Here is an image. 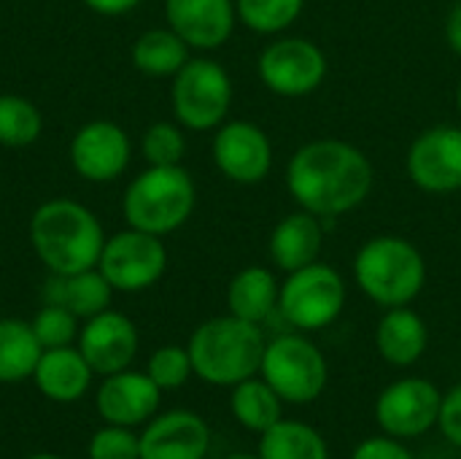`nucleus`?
<instances>
[{
	"label": "nucleus",
	"instance_id": "f257e3e1",
	"mask_svg": "<svg viewBox=\"0 0 461 459\" xmlns=\"http://www.w3.org/2000/svg\"><path fill=\"white\" fill-rule=\"evenodd\" d=\"M375 170L367 154L346 141L319 138L300 146L286 168V187L300 208L340 216L367 200Z\"/></svg>",
	"mask_w": 461,
	"mask_h": 459
},
{
	"label": "nucleus",
	"instance_id": "f03ea898",
	"mask_svg": "<svg viewBox=\"0 0 461 459\" xmlns=\"http://www.w3.org/2000/svg\"><path fill=\"white\" fill-rule=\"evenodd\" d=\"M30 246L49 273L73 276L97 268L105 233L100 219L70 197L41 203L30 216Z\"/></svg>",
	"mask_w": 461,
	"mask_h": 459
},
{
	"label": "nucleus",
	"instance_id": "7ed1b4c3",
	"mask_svg": "<svg viewBox=\"0 0 461 459\" xmlns=\"http://www.w3.org/2000/svg\"><path fill=\"white\" fill-rule=\"evenodd\" d=\"M265 346L262 325L243 322L232 314L203 322L186 344L194 376L213 387H235L259 376Z\"/></svg>",
	"mask_w": 461,
	"mask_h": 459
},
{
	"label": "nucleus",
	"instance_id": "20e7f679",
	"mask_svg": "<svg viewBox=\"0 0 461 459\" xmlns=\"http://www.w3.org/2000/svg\"><path fill=\"white\" fill-rule=\"evenodd\" d=\"M359 289L384 308L413 303L427 284L424 254L400 235L370 238L354 260Z\"/></svg>",
	"mask_w": 461,
	"mask_h": 459
},
{
	"label": "nucleus",
	"instance_id": "39448f33",
	"mask_svg": "<svg viewBox=\"0 0 461 459\" xmlns=\"http://www.w3.org/2000/svg\"><path fill=\"white\" fill-rule=\"evenodd\" d=\"M197 189L186 168L181 165H149L124 192L122 214L130 227L167 235L184 227L194 211Z\"/></svg>",
	"mask_w": 461,
	"mask_h": 459
},
{
	"label": "nucleus",
	"instance_id": "423d86ee",
	"mask_svg": "<svg viewBox=\"0 0 461 459\" xmlns=\"http://www.w3.org/2000/svg\"><path fill=\"white\" fill-rule=\"evenodd\" d=\"M259 376L289 406H305L321 398L330 381V365L321 349L305 335H278L267 341Z\"/></svg>",
	"mask_w": 461,
	"mask_h": 459
},
{
	"label": "nucleus",
	"instance_id": "0eeeda50",
	"mask_svg": "<svg viewBox=\"0 0 461 459\" xmlns=\"http://www.w3.org/2000/svg\"><path fill=\"white\" fill-rule=\"evenodd\" d=\"M173 114L181 127L205 133L224 124L232 106L230 73L208 57H189V62L173 76Z\"/></svg>",
	"mask_w": 461,
	"mask_h": 459
},
{
	"label": "nucleus",
	"instance_id": "6e6552de",
	"mask_svg": "<svg viewBox=\"0 0 461 459\" xmlns=\"http://www.w3.org/2000/svg\"><path fill=\"white\" fill-rule=\"evenodd\" d=\"M346 306V281L343 276L324 262H311L300 271H292L281 284L278 311L281 317L303 330H324L330 327Z\"/></svg>",
	"mask_w": 461,
	"mask_h": 459
},
{
	"label": "nucleus",
	"instance_id": "1a4fd4ad",
	"mask_svg": "<svg viewBox=\"0 0 461 459\" xmlns=\"http://www.w3.org/2000/svg\"><path fill=\"white\" fill-rule=\"evenodd\" d=\"M167 268V249L159 235L143 230H122L105 238L97 271L113 292H143L154 287Z\"/></svg>",
	"mask_w": 461,
	"mask_h": 459
},
{
	"label": "nucleus",
	"instance_id": "9d476101",
	"mask_svg": "<svg viewBox=\"0 0 461 459\" xmlns=\"http://www.w3.org/2000/svg\"><path fill=\"white\" fill-rule=\"evenodd\" d=\"M262 84L278 97H305L327 78L324 51L305 38H281L262 49L257 60Z\"/></svg>",
	"mask_w": 461,
	"mask_h": 459
},
{
	"label": "nucleus",
	"instance_id": "9b49d317",
	"mask_svg": "<svg viewBox=\"0 0 461 459\" xmlns=\"http://www.w3.org/2000/svg\"><path fill=\"white\" fill-rule=\"evenodd\" d=\"M443 395L429 379L408 376L389 384L375 400L378 427L400 441L421 438L438 427Z\"/></svg>",
	"mask_w": 461,
	"mask_h": 459
},
{
	"label": "nucleus",
	"instance_id": "f8f14e48",
	"mask_svg": "<svg viewBox=\"0 0 461 459\" xmlns=\"http://www.w3.org/2000/svg\"><path fill=\"white\" fill-rule=\"evenodd\" d=\"M213 162L235 184H259L273 168V143L254 122H227L213 135Z\"/></svg>",
	"mask_w": 461,
	"mask_h": 459
},
{
	"label": "nucleus",
	"instance_id": "ddd939ff",
	"mask_svg": "<svg viewBox=\"0 0 461 459\" xmlns=\"http://www.w3.org/2000/svg\"><path fill=\"white\" fill-rule=\"evenodd\" d=\"M408 176L424 192H456L461 187V127L424 130L408 149Z\"/></svg>",
	"mask_w": 461,
	"mask_h": 459
},
{
	"label": "nucleus",
	"instance_id": "4468645a",
	"mask_svg": "<svg viewBox=\"0 0 461 459\" xmlns=\"http://www.w3.org/2000/svg\"><path fill=\"white\" fill-rule=\"evenodd\" d=\"M130 154L132 146L127 133L108 119L81 124L70 141V165L84 181L92 184L116 181L127 170Z\"/></svg>",
	"mask_w": 461,
	"mask_h": 459
},
{
	"label": "nucleus",
	"instance_id": "2eb2a0df",
	"mask_svg": "<svg viewBox=\"0 0 461 459\" xmlns=\"http://www.w3.org/2000/svg\"><path fill=\"white\" fill-rule=\"evenodd\" d=\"M76 346L97 376H111L132 365L138 354V330L130 317L108 308L84 322Z\"/></svg>",
	"mask_w": 461,
	"mask_h": 459
},
{
	"label": "nucleus",
	"instance_id": "dca6fc26",
	"mask_svg": "<svg viewBox=\"0 0 461 459\" xmlns=\"http://www.w3.org/2000/svg\"><path fill=\"white\" fill-rule=\"evenodd\" d=\"M159 400H162V390L151 381V376L127 368L103 376V384L97 387L95 395V409L105 425L138 427L154 419Z\"/></svg>",
	"mask_w": 461,
	"mask_h": 459
},
{
	"label": "nucleus",
	"instance_id": "f3484780",
	"mask_svg": "<svg viewBox=\"0 0 461 459\" xmlns=\"http://www.w3.org/2000/svg\"><path fill=\"white\" fill-rule=\"evenodd\" d=\"M140 459H205L211 452V427L192 411H167L146 422Z\"/></svg>",
	"mask_w": 461,
	"mask_h": 459
},
{
	"label": "nucleus",
	"instance_id": "a211bd4d",
	"mask_svg": "<svg viewBox=\"0 0 461 459\" xmlns=\"http://www.w3.org/2000/svg\"><path fill=\"white\" fill-rule=\"evenodd\" d=\"M165 19L189 49L213 51L230 41L238 11L232 0H165Z\"/></svg>",
	"mask_w": 461,
	"mask_h": 459
},
{
	"label": "nucleus",
	"instance_id": "6ab92c4d",
	"mask_svg": "<svg viewBox=\"0 0 461 459\" xmlns=\"http://www.w3.org/2000/svg\"><path fill=\"white\" fill-rule=\"evenodd\" d=\"M95 371L78 352V346L43 349L32 381L38 392L54 403H76L86 395Z\"/></svg>",
	"mask_w": 461,
	"mask_h": 459
},
{
	"label": "nucleus",
	"instance_id": "aec40b11",
	"mask_svg": "<svg viewBox=\"0 0 461 459\" xmlns=\"http://www.w3.org/2000/svg\"><path fill=\"white\" fill-rule=\"evenodd\" d=\"M321 243H324V230H321L319 216L303 208V211L286 214L273 227L267 249H270V260L276 262V268H281L284 273H292L316 262L321 254Z\"/></svg>",
	"mask_w": 461,
	"mask_h": 459
},
{
	"label": "nucleus",
	"instance_id": "412c9836",
	"mask_svg": "<svg viewBox=\"0 0 461 459\" xmlns=\"http://www.w3.org/2000/svg\"><path fill=\"white\" fill-rule=\"evenodd\" d=\"M429 344V330L424 319L408 306L386 308L375 327V349L394 368L416 365Z\"/></svg>",
	"mask_w": 461,
	"mask_h": 459
},
{
	"label": "nucleus",
	"instance_id": "4be33fe9",
	"mask_svg": "<svg viewBox=\"0 0 461 459\" xmlns=\"http://www.w3.org/2000/svg\"><path fill=\"white\" fill-rule=\"evenodd\" d=\"M278 295L281 284L276 281V276L262 265H251L235 273V279L230 281L227 306L232 317L251 325H262L278 311Z\"/></svg>",
	"mask_w": 461,
	"mask_h": 459
},
{
	"label": "nucleus",
	"instance_id": "5701e85b",
	"mask_svg": "<svg viewBox=\"0 0 461 459\" xmlns=\"http://www.w3.org/2000/svg\"><path fill=\"white\" fill-rule=\"evenodd\" d=\"M189 62L186 41L170 27H154L132 43V65L151 78H173Z\"/></svg>",
	"mask_w": 461,
	"mask_h": 459
},
{
	"label": "nucleus",
	"instance_id": "b1692460",
	"mask_svg": "<svg viewBox=\"0 0 461 459\" xmlns=\"http://www.w3.org/2000/svg\"><path fill=\"white\" fill-rule=\"evenodd\" d=\"M259 459H330L324 436L297 419H278L259 436Z\"/></svg>",
	"mask_w": 461,
	"mask_h": 459
},
{
	"label": "nucleus",
	"instance_id": "393cba45",
	"mask_svg": "<svg viewBox=\"0 0 461 459\" xmlns=\"http://www.w3.org/2000/svg\"><path fill=\"white\" fill-rule=\"evenodd\" d=\"M230 409H232L235 422L243 430L257 433V436H262L278 419H284V400L262 376H251V379L235 384Z\"/></svg>",
	"mask_w": 461,
	"mask_h": 459
},
{
	"label": "nucleus",
	"instance_id": "a878e982",
	"mask_svg": "<svg viewBox=\"0 0 461 459\" xmlns=\"http://www.w3.org/2000/svg\"><path fill=\"white\" fill-rule=\"evenodd\" d=\"M43 354L30 322L0 319V384H19L32 379Z\"/></svg>",
	"mask_w": 461,
	"mask_h": 459
},
{
	"label": "nucleus",
	"instance_id": "bb28decb",
	"mask_svg": "<svg viewBox=\"0 0 461 459\" xmlns=\"http://www.w3.org/2000/svg\"><path fill=\"white\" fill-rule=\"evenodd\" d=\"M111 295H113V287L105 281V276L97 268H89L73 276H62L59 306L70 308L78 319H92L108 311Z\"/></svg>",
	"mask_w": 461,
	"mask_h": 459
},
{
	"label": "nucleus",
	"instance_id": "cd10ccee",
	"mask_svg": "<svg viewBox=\"0 0 461 459\" xmlns=\"http://www.w3.org/2000/svg\"><path fill=\"white\" fill-rule=\"evenodd\" d=\"M43 133V116L38 106L19 95H0V146L24 149Z\"/></svg>",
	"mask_w": 461,
	"mask_h": 459
},
{
	"label": "nucleus",
	"instance_id": "c85d7f7f",
	"mask_svg": "<svg viewBox=\"0 0 461 459\" xmlns=\"http://www.w3.org/2000/svg\"><path fill=\"white\" fill-rule=\"evenodd\" d=\"M303 5L305 0H235L238 19L259 35H276L292 27Z\"/></svg>",
	"mask_w": 461,
	"mask_h": 459
},
{
	"label": "nucleus",
	"instance_id": "c756f323",
	"mask_svg": "<svg viewBox=\"0 0 461 459\" xmlns=\"http://www.w3.org/2000/svg\"><path fill=\"white\" fill-rule=\"evenodd\" d=\"M38 344L43 349H59V346H73V341H78V317L65 308V306H54L46 303L30 322Z\"/></svg>",
	"mask_w": 461,
	"mask_h": 459
},
{
	"label": "nucleus",
	"instance_id": "7c9ffc66",
	"mask_svg": "<svg viewBox=\"0 0 461 459\" xmlns=\"http://www.w3.org/2000/svg\"><path fill=\"white\" fill-rule=\"evenodd\" d=\"M146 373L151 376V381H154L162 392L181 390V387L194 376L189 349H186V346H159V349L149 357Z\"/></svg>",
	"mask_w": 461,
	"mask_h": 459
},
{
	"label": "nucleus",
	"instance_id": "2f4dec72",
	"mask_svg": "<svg viewBox=\"0 0 461 459\" xmlns=\"http://www.w3.org/2000/svg\"><path fill=\"white\" fill-rule=\"evenodd\" d=\"M140 151L149 165H181L186 154V138L178 124L157 122L143 133Z\"/></svg>",
	"mask_w": 461,
	"mask_h": 459
},
{
	"label": "nucleus",
	"instance_id": "473e14b6",
	"mask_svg": "<svg viewBox=\"0 0 461 459\" xmlns=\"http://www.w3.org/2000/svg\"><path fill=\"white\" fill-rule=\"evenodd\" d=\"M89 459H140V438L132 427L105 425L100 427L86 446Z\"/></svg>",
	"mask_w": 461,
	"mask_h": 459
},
{
	"label": "nucleus",
	"instance_id": "72a5a7b5",
	"mask_svg": "<svg viewBox=\"0 0 461 459\" xmlns=\"http://www.w3.org/2000/svg\"><path fill=\"white\" fill-rule=\"evenodd\" d=\"M351 459H416L408 446H402L400 438H392V436H373V438H365L357 449Z\"/></svg>",
	"mask_w": 461,
	"mask_h": 459
},
{
	"label": "nucleus",
	"instance_id": "f704fd0d",
	"mask_svg": "<svg viewBox=\"0 0 461 459\" xmlns=\"http://www.w3.org/2000/svg\"><path fill=\"white\" fill-rule=\"evenodd\" d=\"M438 427L443 433V438L461 449V384H456L454 390H448L443 395V406H440V419Z\"/></svg>",
	"mask_w": 461,
	"mask_h": 459
},
{
	"label": "nucleus",
	"instance_id": "c9c22d12",
	"mask_svg": "<svg viewBox=\"0 0 461 459\" xmlns=\"http://www.w3.org/2000/svg\"><path fill=\"white\" fill-rule=\"evenodd\" d=\"M95 14H103V16H122V14H130L132 8H138L140 0H84Z\"/></svg>",
	"mask_w": 461,
	"mask_h": 459
},
{
	"label": "nucleus",
	"instance_id": "e433bc0d",
	"mask_svg": "<svg viewBox=\"0 0 461 459\" xmlns=\"http://www.w3.org/2000/svg\"><path fill=\"white\" fill-rule=\"evenodd\" d=\"M446 41H448L451 51L461 57V0L451 5V11L446 16Z\"/></svg>",
	"mask_w": 461,
	"mask_h": 459
},
{
	"label": "nucleus",
	"instance_id": "4c0bfd02",
	"mask_svg": "<svg viewBox=\"0 0 461 459\" xmlns=\"http://www.w3.org/2000/svg\"><path fill=\"white\" fill-rule=\"evenodd\" d=\"M27 459H62V457H57V454H32V457H27Z\"/></svg>",
	"mask_w": 461,
	"mask_h": 459
},
{
	"label": "nucleus",
	"instance_id": "58836bf2",
	"mask_svg": "<svg viewBox=\"0 0 461 459\" xmlns=\"http://www.w3.org/2000/svg\"><path fill=\"white\" fill-rule=\"evenodd\" d=\"M456 108H459V114H461V81H459V89H456Z\"/></svg>",
	"mask_w": 461,
	"mask_h": 459
},
{
	"label": "nucleus",
	"instance_id": "ea45409f",
	"mask_svg": "<svg viewBox=\"0 0 461 459\" xmlns=\"http://www.w3.org/2000/svg\"><path fill=\"white\" fill-rule=\"evenodd\" d=\"M227 459H259V457H251V454H232V457Z\"/></svg>",
	"mask_w": 461,
	"mask_h": 459
},
{
	"label": "nucleus",
	"instance_id": "a19ab883",
	"mask_svg": "<svg viewBox=\"0 0 461 459\" xmlns=\"http://www.w3.org/2000/svg\"><path fill=\"white\" fill-rule=\"evenodd\" d=\"M459 192H461V187H459Z\"/></svg>",
	"mask_w": 461,
	"mask_h": 459
}]
</instances>
